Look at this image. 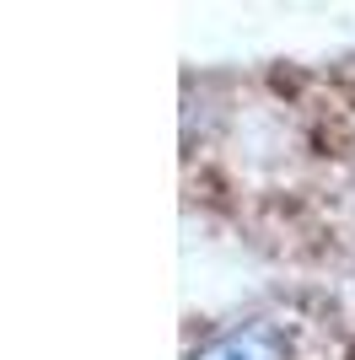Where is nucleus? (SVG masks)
Segmentation results:
<instances>
[{
  "mask_svg": "<svg viewBox=\"0 0 355 360\" xmlns=\"http://www.w3.org/2000/svg\"><path fill=\"white\" fill-rule=\"evenodd\" d=\"M189 360H291V328L275 317H232L210 328Z\"/></svg>",
  "mask_w": 355,
  "mask_h": 360,
  "instance_id": "nucleus-1",
  "label": "nucleus"
}]
</instances>
